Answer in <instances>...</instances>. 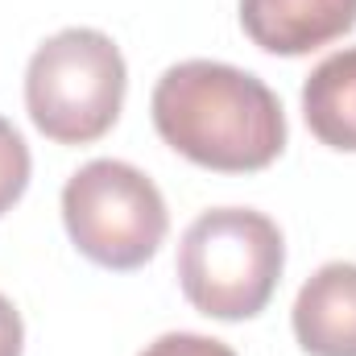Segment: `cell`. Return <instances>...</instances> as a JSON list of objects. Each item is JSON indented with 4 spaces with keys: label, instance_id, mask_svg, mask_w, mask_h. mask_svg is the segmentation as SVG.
Listing matches in <instances>:
<instances>
[{
    "label": "cell",
    "instance_id": "1",
    "mask_svg": "<svg viewBox=\"0 0 356 356\" xmlns=\"http://www.w3.org/2000/svg\"><path fill=\"white\" fill-rule=\"evenodd\" d=\"M158 137L186 162L220 175H253L286 149V112L266 79L232 63H175L149 99Z\"/></svg>",
    "mask_w": 356,
    "mask_h": 356
},
{
    "label": "cell",
    "instance_id": "2",
    "mask_svg": "<svg viewBox=\"0 0 356 356\" xmlns=\"http://www.w3.org/2000/svg\"><path fill=\"white\" fill-rule=\"evenodd\" d=\"M286 269L282 228L253 207H211L191 220L178 245V286L186 302L224 323L261 315Z\"/></svg>",
    "mask_w": 356,
    "mask_h": 356
},
{
    "label": "cell",
    "instance_id": "3",
    "mask_svg": "<svg viewBox=\"0 0 356 356\" xmlns=\"http://www.w3.org/2000/svg\"><path fill=\"white\" fill-rule=\"evenodd\" d=\"M124 54L88 25L58 29L46 38L25 67V108L42 137L58 145L99 141L124 108Z\"/></svg>",
    "mask_w": 356,
    "mask_h": 356
},
{
    "label": "cell",
    "instance_id": "4",
    "mask_svg": "<svg viewBox=\"0 0 356 356\" xmlns=\"http://www.w3.org/2000/svg\"><path fill=\"white\" fill-rule=\"evenodd\" d=\"M63 224L88 261L124 273L154 261L170 232V211L145 170L95 158L63 186Z\"/></svg>",
    "mask_w": 356,
    "mask_h": 356
},
{
    "label": "cell",
    "instance_id": "5",
    "mask_svg": "<svg viewBox=\"0 0 356 356\" xmlns=\"http://www.w3.org/2000/svg\"><path fill=\"white\" fill-rule=\"evenodd\" d=\"M356 25V0H241V29L266 54L298 58Z\"/></svg>",
    "mask_w": 356,
    "mask_h": 356
},
{
    "label": "cell",
    "instance_id": "6",
    "mask_svg": "<svg viewBox=\"0 0 356 356\" xmlns=\"http://www.w3.org/2000/svg\"><path fill=\"white\" fill-rule=\"evenodd\" d=\"M294 340L307 356H356V266L327 261L298 290Z\"/></svg>",
    "mask_w": 356,
    "mask_h": 356
},
{
    "label": "cell",
    "instance_id": "7",
    "mask_svg": "<svg viewBox=\"0 0 356 356\" xmlns=\"http://www.w3.org/2000/svg\"><path fill=\"white\" fill-rule=\"evenodd\" d=\"M302 116L323 145L356 154V46L327 54L307 75Z\"/></svg>",
    "mask_w": 356,
    "mask_h": 356
},
{
    "label": "cell",
    "instance_id": "8",
    "mask_svg": "<svg viewBox=\"0 0 356 356\" xmlns=\"http://www.w3.org/2000/svg\"><path fill=\"white\" fill-rule=\"evenodd\" d=\"M29 145L21 141V133L0 116V216L25 195L29 186Z\"/></svg>",
    "mask_w": 356,
    "mask_h": 356
},
{
    "label": "cell",
    "instance_id": "9",
    "mask_svg": "<svg viewBox=\"0 0 356 356\" xmlns=\"http://www.w3.org/2000/svg\"><path fill=\"white\" fill-rule=\"evenodd\" d=\"M141 356H236L224 340L199 336V332H166L154 344H145Z\"/></svg>",
    "mask_w": 356,
    "mask_h": 356
},
{
    "label": "cell",
    "instance_id": "10",
    "mask_svg": "<svg viewBox=\"0 0 356 356\" xmlns=\"http://www.w3.org/2000/svg\"><path fill=\"white\" fill-rule=\"evenodd\" d=\"M21 348H25V323L17 307L0 294V356H21Z\"/></svg>",
    "mask_w": 356,
    "mask_h": 356
}]
</instances>
